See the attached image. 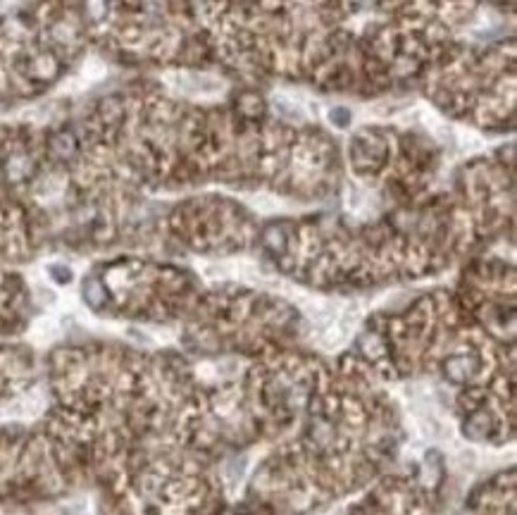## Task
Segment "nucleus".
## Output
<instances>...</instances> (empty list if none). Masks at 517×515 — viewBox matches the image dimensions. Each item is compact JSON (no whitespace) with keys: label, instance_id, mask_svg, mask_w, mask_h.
<instances>
[{"label":"nucleus","instance_id":"f257e3e1","mask_svg":"<svg viewBox=\"0 0 517 515\" xmlns=\"http://www.w3.org/2000/svg\"><path fill=\"white\" fill-rule=\"evenodd\" d=\"M0 3H3V0H0Z\"/></svg>","mask_w":517,"mask_h":515}]
</instances>
